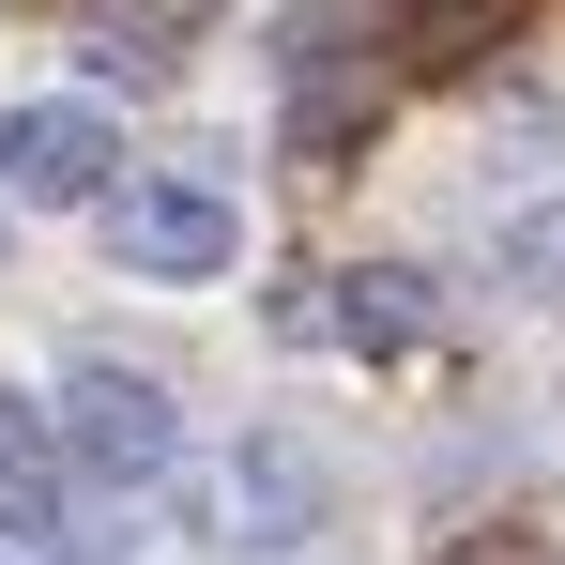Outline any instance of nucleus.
Wrapping results in <instances>:
<instances>
[{"instance_id": "obj_1", "label": "nucleus", "mask_w": 565, "mask_h": 565, "mask_svg": "<svg viewBox=\"0 0 565 565\" xmlns=\"http://www.w3.org/2000/svg\"><path fill=\"white\" fill-rule=\"evenodd\" d=\"M321 520H337V459L306 428H245L230 459L199 473V535L214 551H306Z\"/></svg>"}, {"instance_id": "obj_2", "label": "nucleus", "mask_w": 565, "mask_h": 565, "mask_svg": "<svg viewBox=\"0 0 565 565\" xmlns=\"http://www.w3.org/2000/svg\"><path fill=\"white\" fill-rule=\"evenodd\" d=\"M107 260L122 276H153V290H214L230 260H245V214L214 184H184V169H138V184H107Z\"/></svg>"}, {"instance_id": "obj_3", "label": "nucleus", "mask_w": 565, "mask_h": 565, "mask_svg": "<svg viewBox=\"0 0 565 565\" xmlns=\"http://www.w3.org/2000/svg\"><path fill=\"white\" fill-rule=\"evenodd\" d=\"M62 444H77L93 489H153V473L184 459V397L153 367H122V352H77L62 367Z\"/></svg>"}, {"instance_id": "obj_4", "label": "nucleus", "mask_w": 565, "mask_h": 565, "mask_svg": "<svg viewBox=\"0 0 565 565\" xmlns=\"http://www.w3.org/2000/svg\"><path fill=\"white\" fill-rule=\"evenodd\" d=\"M122 184V122L77 93H31V107H0V199L15 214H62V199H107Z\"/></svg>"}, {"instance_id": "obj_5", "label": "nucleus", "mask_w": 565, "mask_h": 565, "mask_svg": "<svg viewBox=\"0 0 565 565\" xmlns=\"http://www.w3.org/2000/svg\"><path fill=\"white\" fill-rule=\"evenodd\" d=\"M77 444H62V397H15L0 382V551H62L77 535Z\"/></svg>"}, {"instance_id": "obj_6", "label": "nucleus", "mask_w": 565, "mask_h": 565, "mask_svg": "<svg viewBox=\"0 0 565 565\" xmlns=\"http://www.w3.org/2000/svg\"><path fill=\"white\" fill-rule=\"evenodd\" d=\"M230 0H93V62L107 77H169L184 62V31H214Z\"/></svg>"}, {"instance_id": "obj_7", "label": "nucleus", "mask_w": 565, "mask_h": 565, "mask_svg": "<svg viewBox=\"0 0 565 565\" xmlns=\"http://www.w3.org/2000/svg\"><path fill=\"white\" fill-rule=\"evenodd\" d=\"M489 276H504V290H565V199H535V214H504Z\"/></svg>"}, {"instance_id": "obj_8", "label": "nucleus", "mask_w": 565, "mask_h": 565, "mask_svg": "<svg viewBox=\"0 0 565 565\" xmlns=\"http://www.w3.org/2000/svg\"><path fill=\"white\" fill-rule=\"evenodd\" d=\"M428 565H551V535H535V520H473V535H444Z\"/></svg>"}, {"instance_id": "obj_9", "label": "nucleus", "mask_w": 565, "mask_h": 565, "mask_svg": "<svg viewBox=\"0 0 565 565\" xmlns=\"http://www.w3.org/2000/svg\"><path fill=\"white\" fill-rule=\"evenodd\" d=\"M62 565H122V551H107V520H77V535H62Z\"/></svg>"}, {"instance_id": "obj_10", "label": "nucleus", "mask_w": 565, "mask_h": 565, "mask_svg": "<svg viewBox=\"0 0 565 565\" xmlns=\"http://www.w3.org/2000/svg\"><path fill=\"white\" fill-rule=\"evenodd\" d=\"M0 230H15V199H0Z\"/></svg>"}, {"instance_id": "obj_11", "label": "nucleus", "mask_w": 565, "mask_h": 565, "mask_svg": "<svg viewBox=\"0 0 565 565\" xmlns=\"http://www.w3.org/2000/svg\"><path fill=\"white\" fill-rule=\"evenodd\" d=\"M0 565H15V551H0Z\"/></svg>"}]
</instances>
